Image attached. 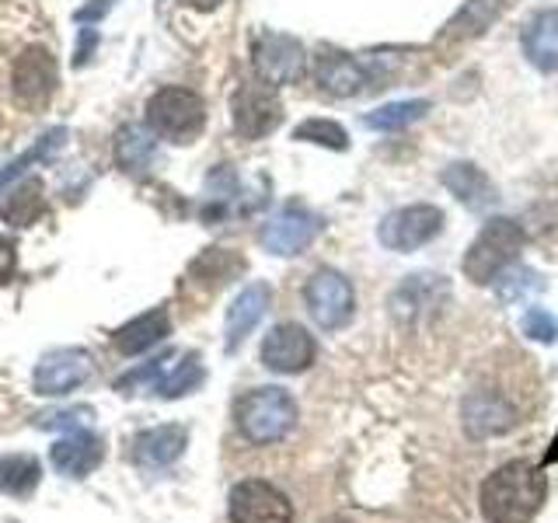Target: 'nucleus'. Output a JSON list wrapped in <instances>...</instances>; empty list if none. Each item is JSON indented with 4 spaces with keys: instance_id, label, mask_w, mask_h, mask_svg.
Here are the masks:
<instances>
[{
    "instance_id": "obj_1",
    "label": "nucleus",
    "mask_w": 558,
    "mask_h": 523,
    "mask_svg": "<svg viewBox=\"0 0 558 523\" xmlns=\"http://www.w3.org/2000/svg\"><path fill=\"white\" fill-rule=\"evenodd\" d=\"M548 496V478L531 461H510L482 482V516L488 523H531Z\"/></svg>"
},
{
    "instance_id": "obj_2",
    "label": "nucleus",
    "mask_w": 558,
    "mask_h": 523,
    "mask_svg": "<svg viewBox=\"0 0 558 523\" xmlns=\"http://www.w3.org/2000/svg\"><path fill=\"white\" fill-rule=\"evenodd\" d=\"M234 423L255 447L279 443L296 426V401L283 388H255L234 405Z\"/></svg>"
},
{
    "instance_id": "obj_3",
    "label": "nucleus",
    "mask_w": 558,
    "mask_h": 523,
    "mask_svg": "<svg viewBox=\"0 0 558 523\" xmlns=\"http://www.w3.org/2000/svg\"><path fill=\"white\" fill-rule=\"evenodd\" d=\"M523 248V231L520 223L510 220V217H493L488 220L478 238L471 241V248L464 252L461 258V272L471 279V283H493V279L513 266V258L520 255Z\"/></svg>"
},
{
    "instance_id": "obj_4",
    "label": "nucleus",
    "mask_w": 558,
    "mask_h": 523,
    "mask_svg": "<svg viewBox=\"0 0 558 523\" xmlns=\"http://www.w3.org/2000/svg\"><path fill=\"white\" fill-rule=\"evenodd\" d=\"M147 126L171 139V144H192L206 126V101L189 87H161L147 98Z\"/></svg>"
},
{
    "instance_id": "obj_5",
    "label": "nucleus",
    "mask_w": 558,
    "mask_h": 523,
    "mask_svg": "<svg viewBox=\"0 0 558 523\" xmlns=\"http://www.w3.org/2000/svg\"><path fill=\"white\" fill-rule=\"evenodd\" d=\"M203 363L196 353H171L154 360L144 370H133L119 380V391L136 394V391H157L161 398H182L192 388L203 384Z\"/></svg>"
},
{
    "instance_id": "obj_6",
    "label": "nucleus",
    "mask_w": 558,
    "mask_h": 523,
    "mask_svg": "<svg viewBox=\"0 0 558 523\" xmlns=\"http://www.w3.org/2000/svg\"><path fill=\"white\" fill-rule=\"evenodd\" d=\"M440 231H444V209L433 203H412V206L391 209V214L380 220L377 241L388 252L405 255V252H415V248H423V244H429Z\"/></svg>"
},
{
    "instance_id": "obj_7",
    "label": "nucleus",
    "mask_w": 558,
    "mask_h": 523,
    "mask_svg": "<svg viewBox=\"0 0 558 523\" xmlns=\"http://www.w3.org/2000/svg\"><path fill=\"white\" fill-rule=\"evenodd\" d=\"M304 304L311 311V318L318 321L322 328L336 331L342 325H349L356 311V293H353V283L336 272V269H318L304 287Z\"/></svg>"
},
{
    "instance_id": "obj_8",
    "label": "nucleus",
    "mask_w": 558,
    "mask_h": 523,
    "mask_svg": "<svg viewBox=\"0 0 558 523\" xmlns=\"http://www.w3.org/2000/svg\"><path fill=\"white\" fill-rule=\"evenodd\" d=\"M252 63H255V74L262 84L283 87V84H296L304 77L307 57H304V46L290 39V35L266 32V35H258L252 46Z\"/></svg>"
},
{
    "instance_id": "obj_9",
    "label": "nucleus",
    "mask_w": 558,
    "mask_h": 523,
    "mask_svg": "<svg viewBox=\"0 0 558 523\" xmlns=\"http://www.w3.org/2000/svg\"><path fill=\"white\" fill-rule=\"evenodd\" d=\"M231 523H293V506L276 485L262 478H244L227 499Z\"/></svg>"
},
{
    "instance_id": "obj_10",
    "label": "nucleus",
    "mask_w": 558,
    "mask_h": 523,
    "mask_svg": "<svg viewBox=\"0 0 558 523\" xmlns=\"http://www.w3.org/2000/svg\"><path fill=\"white\" fill-rule=\"evenodd\" d=\"M57 81H60L57 60H52V52L43 46H32L14 60L11 92L17 101L25 105V109H43V105L57 95Z\"/></svg>"
},
{
    "instance_id": "obj_11",
    "label": "nucleus",
    "mask_w": 558,
    "mask_h": 523,
    "mask_svg": "<svg viewBox=\"0 0 558 523\" xmlns=\"http://www.w3.org/2000/svg\"><path fill=\"white\" fill-rule=\"evenodd\" d=\"M231 112H234V130L244 139H262L269 136L279 119H283V105H279L276 92L269 84H241L234 92L231 101Z\"/></svg>"
},
{
    "instance_id": "obj_12",
    "label": "nucleus",
    "mask_w": 558,
    "mask_h": 523,
    "mask_svg": "<svg viewBox=\"0 0 558 523\" xmlns=\"http://www.w3.org/2000/svg\"><path fill=\"white\" fill-rule=\"evenodd\" d=\"M314 356H318V345H314L311 331L293 321L276 325L262 342V366L272 374H304Z\"/></svg>"
},
{
    "instance_id": "obj_13",
    "label": "nucleus",
    "mask_w": 558,
    "mask_h": 523,
    "mask_svg": "<svg viewBox=\"0 0 558 523\" xmlns=\"http://www.w3.org/2000/svg\"><path fill=\"white\" fill-rule=\"evenodd\" d=\"M95 374V360L84 349H63V353L46 356L32 374L35 394H66L87 384Z\"/></svg>"
},
{
    "instance_id": "obj_14",
    "label": "nucleus",
    "mask_w": 558,
    "mask_h": 523,
    "mask_svg": "<svg viewBox=\"0 0 558 523\" xmlns=\"http://www.w3.org/2000/svg\"><path fill=\"white\" fill-rule=\"evenodd\" d=\"M322 231V220L307 214V209L301 206H290L283 209L279 217H272L266 227H262V248H266L269 255H279V258H287V255H301L307 244L318 238Z\"/></svg>"
},
{
    "instance_id": "obj_15",
    "label": "nucleus",
    "mask_w": 558,
    "mask_h": 523,
    "mask_svg": "<svg viewBox=\"0 0 558 523\" xmlns=\"http://www.w3.org/2000/svg\"><path fill=\"white\" fill-rule=\"evenodd\" d=\"M314 77H318V84L336 98H353L363 92L366 84H371L366 66L353 57H345V52H339V49L318 52V60H314Z\"/></svg>"
},
{
    "instance_id": "obj_16",
    "label": "nucleus",
    "mask_w": 558,
    "mask_h": 523,
    "mask_svg": "<svg viewBox=\"0 0 558 523\" xmlns=\"http://www.w3.org/2000/svg\"><path fill=\"white\" fill-rule=\"evenodd\" d=\"M517 426V409L493 391H475L464 401V429L482 440V436H499Z\"/></svg>"
},
{
    "instance_id": "obj_17",
    "label": "nucleus",
    "mask_w": 558,
    "mask_h": 523,
    "mask_svg": "<svg viewBox=\"0 0 558 523\" xmlns=\"http://www.w3.org/2000/svg\"><path fill=\"white\" fill-rule=\"evenodd\" d=\"M269 304H272V290L266 283H252L234 296L231 311H227V353H234L252 336L255 325L266 318Z\"/></svg>"
},
{
    "instance_id": "obj_18",
    "label": "nucleus",
    "mask_w": 558,
    "mask_h": 523,
    "mask_svg": "<svg viewBox=\"0 0 558 523\" xmlns=\"http://www.w3.org/2000/svg\"><path fill=\"white\" fill-rule=\"evenodd\" d=\"M101 440L95 433L87 429H70L63 440L52 443V464H57V471H63V475L70 478H84L92 475V467L101 464Z\"/></svg>"
},
{
    "instance_id": "obj_19",
    "label": "nucleus",
    "mask_w": 558,
    "mask_h": 523,
    "mask_svg": "<svg viewBox=\"0 0 558 523\" xmlns=\"http://www.w3.org/2000/svg\"><path fill=\"white\" fill-rule=\"evenodd\" d=\"M523 57H527L541 74L558 70V11H541L531 17L523 32Z\"/></svg>"
},
{
    "instance_id": "obj_20",
    "label": "nucleus",
    "mask_w": 558,
    "mask_h": 523,
    "mask_svg": "<svg viewBox=\"0 0 558 523\" xmlns=\"http://www.w3.org/2000/svg\"><path fill=\"white\" fill-rule=\"evenodd\" d=\"M444 185L450 188V196L461 199L468 209H485L496 199V188H493V182H488V174L471 161L450 165L444 171Z\"/></svg>"
},
{
    "instance_id": "obj_21",
    "label": "nucleus",
    "mask_w": 558,
    "mask_h": 523,
    "mask_svg": "<svg viewBox=\"0 0 558 523\" xmlns=\"http://www.w3.org/2000/svg\"><path fill=\"white\" fill-rule=\"evenodd\" d=\"M165 336H168V311L154 307L150 314H140L130 325H122L116 331V345L122 356H136V353H147V349L157 345Z\"/></svg>"
},
{
    "instance_id": "obj_22",
    "label": "nucleus",
    "mask_w": 558,
    "mask_h": 523,
    "mask_svg": "<svg viewBox=\"0 0 558 523\" xmlns=\"http://www.w3.org/2000/svg\"><path fill=\"white\" fill-rule=\"evenodd\" d=\"M182 450H185L182 426H157L136 440V461L144 467H168Z\"/></svg>"
},
{
    "instance_id": "obj_23",
    "label": "nucleus",
    "mask_w": 558,
    "mask_h": 523,
    "mask_svg": "<svg viewBox=\"0 0 558 523\" xmlns=\"http://www.w3.org/2000/svg\"><path fill=\"white\" fill-rule=\"evenodd\" d=\"M39 478H43V471H39V461H35L32 453H11V458H0V492L4 496L25 499L35 492Z\"/></svg>"
},
{
    "instance_id": "obj_24",
    "label": "nucleus",
    "mask_w": 558,
    "mask_h": 523,
    "mask_svg": "<svg viewBox=\"0 0 558 523\" xmlns=\"http://www.w3.org/2000/svg\"><path fill=\"white\" fill-rule=\"evenodd\" d=\"M502 11L499 0H468V4L450 17L444 39H475L488 25L496 22Z\"/></svg>"
},
{
    "instance_id": "obj_25",
    "label": "nucleus",
    "mask_w": 558,
    "mask_h": 523,
    "mask_svg": "<svg viewBox=\"0 0 558 523\" xmlns=\"http://www.w3.org/2000/svg\"><path fill=\"white\" fill-rule=\"evenodd\" d=\"M426 112H429V101L426 98L391 101V105H380L377 112L363 115V126L366 130H377V133H398V130H409L412 122H418Z\"/></svg>"
},
{
    "instance_id": "obj_26",
    "label": "nucleus",
    "mask_w": 558,
    "mask_h": 523,
    "mask_svg": "<svg viewBox=\"0 0 558 523\" xmlns=\"http://www.w3.org/2000/svg\"><path fill=\"white\" fill-rule=\"evenodd\" d=\"M116 161L126 171H144L154 161V139L147 130L126 126L116 136Z\"/></svg>"
},
{
    "instance_id": "obj_27",
    "label": "nucleus",
    "mask_w": 558,
    "mask_h": 523,
    "mask_svg": "<svg viewBox=\"0 0 558 523\" xmlns=\"http://www.w3.org/2000/svg\"><path fill=\"white\" fill-rule=\"evenodd\" d=\"M39 209H43L39 182H25L4 206H0V217L11 220L14 227H28V223H35V217H39Z\"/></svg>"
},
{
    "instance_id": "obj_28",
    "label": "nucleus",
    "mask_w": 558,
    "mask_h": 523,
    "mask_svg": "<svg viewBox=\"0 0 558 523\" xmlns=\"http://www.w3.org/2000/svg\"><path fill=\"white\" fill-rule=\"evenodd\" d=\"M293 139H304V144H318V147H328V150H345L349 147V136L339 122L331 119H307L301 126L293 130Z\"/></svg>"
},
{
    "instance_id": "obj_29",
    "label": "nucleus",
    "mask_w": 558,
    "mask_h": 523,
    "mask_svg": "<svg viewBox=\"0 0 558 523\" xmlns=\"http://www.w3.org/2000/svg\"><path fill=\"white\" fill-rule=\"evenodd\" d=\"M60 136H63L60 130H57V133H49V136L43 139V144H39V147H32L28 154H22V157H17V161H14V165H11L8 171H0V188H4L8 182H14L17 174H22V171H25L28 165H35V161H39V157H46V154H49L52 147L60 144Z\"/></svg>"
},
{
    "instance_id": "obj_30",
    "label": "nucleus",
    "mask_w": 558,
    "mask_h": 523,
    "mask_svg": "<svg viewBox=\"0 0 558 523\" xmlns=\"http://www.w3.org/2000/svg\"><path fill=\"white\" fill-rule=\"evenodd\" d=\"M87 418H92V412L87 409H66V412H46L43 418H39V426L43 429H81Z\"/></svg>"
},
{
    "instance_id": "obj_31",
    "label": "nucleus",
    "mask_w": 558,
    "mask_h": 523,
    "mask_svg": "<svg viewBox=\"0 0 558 523\" xmlns=\"http://www.w3.org/2000/svg\"><path fill=\"white\" fill-rule=\"evenodd\" d=\"M523 331H527L531 339L548 342V345L558 339L555 321H551V314H548V311H527V318H523Z\"/></svg>"
},
{
    "instance_id": "obj_32",
    "label": "nucleus",
    "mask_w": 558,
    "mask_h": 523,
    "mask_svg": "<svg viewBox=\"0 0 558 523\" xmlns=\"http://www.w3.org/2000/svg\"><path fill=\"white\" fill-rule=\"evenodd\" d=\"M523 272L527 269H520V272H499L496 279H499V293H502V301H517V296H527V293H534V290H541V279L534 276L531 283H520L523 279Z\"/></svg>"
},
{
    "instance_id": "obj_33",
    "label": "nucleus",
    "mask_w": 558,
    "mask_h": 523,
    "mask_svg": "<svg viewBox=\"0 0 558 523\" xmlns=\"http://www.w3.org/2000/svg\"><path fill=\"white\" fill-rule=\"evenodd\" d=\"M14 266H17V244L8 234H0V287L14 276Z\"/></svg>"
},
{
    "instance_id": "obj_34",
    "label": "nucleus",
    "mask_w": 558,
    "mask_h": 523,
    "mask_svg": "<svg viewBox=\"0 0 558 523\" xmlns=\"http://www.w3.org/2000/svg\"><path fill=\"white\" fill-rule=\"evenodd\" d=\"M189 8H199V11H209V8H217L220 0H185Z\"/></svg>"
},
{
    "instance_id": "obj_35",
    "label": "nucleus",
    "mask_w": 558,
    "mask_h": 523,
    "mask_svg": "<svg viewBox=\"0 0 558 523\" xmlns=\"http://www.w3.org/2000/svg\"><path fill=\"white\" fill-rule=\"evenodd\" d=\"M558 461V436H555V443H551V450L545 453V464H555Z\"/></svg>"
},
{
    "instance_id": "obj_36",
    "label": "nucleus",
    "mask_w": 558,
    "mask_h": 523,
    "mask_svg": "<svg viewBox=\"0 0 558 523\" xmlns=\"http://www.w3.org/2000/svg\"><path fill=\"white\" fill-rule=\"evenodd\" d=\"M325 523H349V520H339V516H336V520H325Z\"/></svg>"
}]
</instances>
